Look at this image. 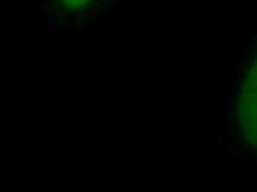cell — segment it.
Here are the masks:
<instances>
[{
	"label": "cell",
	"mask_w": 257,
	"mask_h": 192,
	"mask_svg": "<svg viewBox=\"0 0 257 192\" xmlns=\"http://www.w3.org/2000/svg\"><path fill=\"white\" fill-rule=\"evenodd\" d=\"M54 13L67 21H80V19L98 12L106 0H49Z\"/></svg>",
	"instance_id": "7a4b0ae2"
},
{
	"label": "cell",
	"mask_w": 257,
	"mask_h": 192,
	"mask_svg": "<svg viewBox=\"0 0 257 192\" xmlns=\"http://www.w3.org/2000/svg\"><path fill=\"white\" fill-rule=\"evenodd\" d=\"M232 127L240 146L257 157V38L246 54L232 99Z\"/></svg>",
	"instance_id": "6da1fadb"
}]
</instances>
